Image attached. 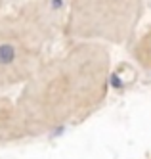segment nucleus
<instances>
[{
	"label": "nucleus",
	"instance_id": "nucleus-1",
	"mask_svg": "<svg viewBox=\"0 0 151 159\" xmlns=\"http://www.w3.org/2000/svg\"><path fill=\"white\" fill-rule=\"evenodd\" d=\"M111 46L65 40L14 96L23 140L42 138L86 121L103 106L111 86Z\"/></svg>",
	"mask_w": 151,
	"mask_h": 159
},
{
	"label": "nucleus",
	"instance_id": "nucleus-2",
	"mask_svg": "<svg viewBox=\"0 0 151 159\" xmlns=\"http://www.w3.org/2000/svg\"><path fill=\"white\" fill-rule=\"evenodd\" d=\"M65 40V0L11 4L0 16V92H14Z\"/></svg>",
	"mask_w": 151,
	"mask_h": 159
},
{
	"label": "nucleus",
	"instance_id": "nucleus-3",
	"mask_svg": "<svg viewBox=\"0 0 151 159\" xmlns=\"http://www.w3.org/2000/svg\"><path fill=\"white\" fill-rule=\"evenodd\" d=\"M145 14V0H65V40L130 46Z\"/></svg>",
	"mask_w": 151,
	"mask_h": 159
},
{
	"label": "nucleus",
	"instance_id": "nucleus-4",
	"mask_svg": "<svg viewBox=\"0 0 151 159\" xmlns=\"http://www.w3.org/2000/svg\"><path fill=\"white\" fill-rule=\"evenodd\" d=\"M132 61L140 67L144 73L151 75V21L134 37L128 46Z\"/></svg>",
	"mask_w": 151,
	"mask_h": 159
},
{
	"label": "nucleus",
	"instance_id": "nucleus-5",
	"mask_svg": "<svg viewBox=\"0 0 151 159\" xmlns=\"http://www.w3.org/2000/svg\"><path fill=\"white\" fill-rule=\"evenodd\" d=\"M11 4H14V0H0V16H2Z\"/></svg>",
	"mask_w": 151,
	"mask_h": 159
},
{
	"label": "nucleus",
	"instance_id": "nucleus-6",
	"mask_svg": "<svg viewBox=\"0 0 151 159\" xmlns=\"http://www.w3.org/2000/svg\"><path fill=\"white\" fill-rule=\"evenodd\" d=\"M17 2H31V0H14V4H17Z\"/></svg>",
	"mask_w": 151,
	"mask_h": 159
},
{
	"label": "nucleus",
	"instance_id": "nucleus-7",
	"mask_svg": "<svg viewBox=\"0 0 151 159\" xmlns=\"http://www.w3.org/2000/svg\"><path fill=\"white\" fill-rule=\"evenodd\" d=\"M149 159H151V157H149Z\"/></svg>",
	"mask_w": 151,
	"mask_h": 159
}]
</instances>
